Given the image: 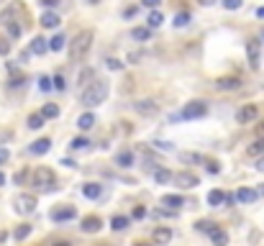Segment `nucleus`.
Instances as JSON below:
<instances>
[{"mask_svg":"<svg viewBox=\"0 0 264 246\" xmlns=\"http://www.w3.org/2000/svg\"><path fill=\"white\" fill-rule=\"evenodd\" d=\"M108 90H110V87H108V80L95 77V80L82 90V95H79V103H82L85 108H95V105H100L103 100L108 98Z\"/></svg>","mask_w":264,"mask_h":246,"instance_id":"nucleus-1","label":"nucleus"},{"mask_svg":"<svg viewBox=\"0 0 264 246\" xmlns=\"http://www.w3.org/2000/svg\"><path fill=\"white\" fill-rule=\"evenodd\" d=\"M93 39H95V33L90 31V28H85V31H79L77 36L70 41V57H72V62H82L87 57L90 47H93Z\"/></svg>","mask_w":264,"mask_h":246,"instance_id":"nucleus-2","label":"nucleus"},{"mask_svg":"<svg viewBox=\"0 0 264 246\" xmlns=\"http://www.w3.org/2000/svg\"><path fill=\"white\" fill-rule=\"evenodd\" d=\"M208 113V103L205 100H190V103H185V108L180 110V121H195Z\"/></svg>","mask_w":264,"mask_h":246,"instance_id":"nucleus-3","label":"nucleus"},{"mask_svg":"<svg viewBox=\"0 0 264 246\" xmlns=\"http://www.w3.org/2000/svg\"><path fill=\"white\" fill-rule=\"evenodd\" d=\"M54 182H56V177H54V172L49 170V167H39V170L33 172V187H39V190H54Z\"/></svg>","mask_w":264,"mask_h":246,"instance_id":"nucleus-4","label":"nucleus"},{"mask_svg":"<svg viewBox=\"0 0 264 246\" xmlns=\"http://www.w3.org/2000/svg\"><path fill=\"white\" fill-rule=\"evenodd\" d=\"M172 182H175L177 187H182V190H192V187H198V185H200L198 174H195V172H187V170L175 172V174H172Z\"/></svg>","mask_w":264,"mask_h":246,"instance_id":"nucleus-5","label":"nucleus"},{"mask_svg":"<svg viewBox=\"0 0 264 246\" xmlns=\"http://www.w3.org/2000/svg\"><path fill=\"white\" fill-rule=\"evenodd\" d=\"M13 208H16V213H21V216H31L33 210H36V195H28V193L18 195L13 200Z\"/></svg>","mask_w":264,"mask_h":246,"instance_id":"nucleus-6","label":"nucleus"},{"mask_svg":"<svg viewBox=\"0 0 264 246\" xmlns=\"http://www.w3.org/2000/svg\"><path fill=\"white\" fill-rule=\"evenodd\" d=\"M49 218L54 223H67V221L77 218V208H72V205H56L52 213H49Z\"/></svg>","mask_w":264,"mask_h":246,"instance_id":"nucleus-7","label":"nucleus"},{"mask_svg":"<svg viewBox=\"0 0 264 246\" xmlns=\"http://www.w3.org/2000/svg\"><path fill=\"white\" fill-rule=\"evenodd\" d=\"M133 110L141 113V116H157L159 113V103L152 100V98H144V100H136L133 103Z\"/></svg>","mask_w":264,"mask_h":246,"instance_id":"nucleus-8","label":"nucleus"},{"mask_svg":"<svg viewBox=\"0 0 264 246\" xmlns=\"http://www.w3.org/2000/svg\"><path fill=\"white\" fill-rule=\"evenodd\" d=\"M257 118H259V108H257L254 103L238 108V113H236V121H238V123H251V121H257Z\"/></svg>","mask_w":264,"mask_h":246,"instance_id":"nucleus-9","label":"nucleus"},{"mask_svg":"<svg viewBox=\"0 0 264 246\" xmlns=\"http://www.w3.org/2000/svg\"><path fill=\"white\" fill-rule=\"evenodd\" d=\"M215 87H218V90H223V93L238 90V87H241V77H234V74H228V77H218V80H215Z\"/></svg>","mask_w":264,"mask_h":246,"instance_id":"nucleus-10","label":"nucleus"},{"mask_svg":"<svg viewBox=\"0 0 264 246\" xmlns=\"http://www.w3.org/2000/svg\"><path fill=\"white\" fill-rule=\"evenodd\" d=\"M236 203H241V205H251V203H257V197H259V193L257 190H249V187H241V190H236Z\"/></svg>","mask_w":264,"mask_h":246,"instance_id":"nucleus-11","label":"nucleus"},{"mask_svg":"<svg viewBox=\"0 0 264 246\" xmlns=\"http://www.w3.org/2000/svg\"><path fill=\"white\" fill-rule=\"evenodd\" d=\"M246 57H249V64L257 70L259 67V41H254V39L246 41Z\"/></svg>","mask_w":264,"mask_h":246,"instance_id":"nucleus-12","label":"nucleus"},{"mask_svg":"<svg viewBox=\"0 0 264 246\" xmlns=\"http://www.w3.org/2000/svg\"><path fill=\"white\" fill-rule=\"evenodd\" d=\"M100 228H103L100 216H85V218H82V231H85V233H98Z\"/></svg>","mask_w":264,"mask_h":246,"instance_id":"nucleus-13","label":"nucleus"},{"mask_svg":"<svg viewBox=\"0 0 264 246\" xmlns=\"http://www.w3.org/2000/svg\"><path fill=\"white\" fill-rule=\"evenodd\" d=\"M52 149V141L49 139H39V141H33L31 147H28V154H33V156H44Z\"/></svg>","mask_w":264,"mask_h":246,"instance_id":"nucleus-14","label":"nucleus"},{"mask_svg":"<svg viewBox=\"0 0 264 246\" xmlns=\"http://www.w3.org/2000/svg\"><path fill=\"white\" fill-rule=\"evenodd\" d=\"M59 24H62L59 13H54V10H44V13H41V26L44 28H56Z\"/></svg>","mask_w":264,"mask_h":246,"instance_id":"nucleus-15","label":"nucleus"},{"mask_svg":"<svg viewBox=\"0 0 264 246\" xmlns=\"http://www.w3.org/2000/svg\"><path fill=\"white\" fill-rule=\"evenodd\" d=\"M82 195H85V197H90V200L103 197V185H98V182H87V185L82 187Z\"/></svg>","mask_w":264,"mask_h":246,"instance_id":"nucleus-16","label":"nucleus"},{"mask_svg":"<svg viewBox=\"0 0 264 246\" xmlns=\"http://www.w3.org/2000/svg\"><path fill=\"white\" fill-rule=\"evenodd\" d=\"M208 205H213V208L226 205V193H223V190H211V193H208Z\"/></svg>","mask_w":264,"mask_h":246,"instance_id":"nucleus-17","label":"nucleus"},{"mask_svg":"<svg viewBox=\"0 0 264 246\" xmlns=\"http://www.w3.org/2000/svg\"><path fill=\"white\" fill-rule=\"evenodd\" d=\"M162 205H167L169 210H180L182 205H185V200H182V195H164Z\"/></svg>","mask_w":264,"mask_h":246,"instance_id":"nucleus-18","label":"nucleus"},{"mask_svg":"<svg viewBox=\"0 0 264 246\" xmlns=\"http://www.w3.org/2000/svg\"><path fill=\"white\" fill-rule=\"evenodd\" d=\"M152 236H154V244H159V246H164V244H169L172 241V231L169 228H157L154 233H152Z\"/></svg>","mask_w":264,"mask_h":246,"instance_id":"nucleus-19","label":"nucleus"},{"mask_svg":"<svg viewBox=\"0 0 264 246\" xmlns=\"http://www.w3.org/2000/svg\"><path fill=\"white\" fill-rule=\"evenodd\" d=\"M116 164L123 167V170H129V167H133V154L131 151H118L116 154Z\"/></svg>","mask_w":264,"mask_h":246,"instance_id":"nucleus-20","label":"nucleus"},{"mask_svg":"<svg viewBox=\"0 0 264 246\" xmlns=\"http://www.w3.org/2000/svg\"><path fill=\"white\" fill-rule=\"evenodd\" d=\"M47 49H49V41L44 39V36H36V39L31 41V54H44Z\"/></svg>","mask_w":264,"mask_h":246,"instance_id":"nucleus-21","label":"nucleus"},{"mask_svg":"<svg viewBox=\"0 0 264 246\" xmlns=\"http://www.w3.org/2000/svg\"><path fill=\"white\" fill-rule=\"evenodd\" d=\"M77 126L82 128V131H90V128L95 126V116L93 113H82V116L77 118Z\"/></svg>","mask_w":264,"mask_h":246,"instance_id":"nucleus-22","label":"nucleus"},{"mask_svg":"<svg viewBox=\"0 0 264 246\" xmlns=\"http://www.w3.org/2000/svg\"><path fill=\"white\" fill-rule=\"evenodd\" d=\"M64 44H67V36H64V33H56V36L49 39V49H52V51H62Z\"/></svg>","mask_w":264,"mask_h":246,"instance_id":"nucleus-23","label":"nucleus"},{"mask_svg":"<svg viewBox=\"0 0 264 246\" xmlns=\"http://www.w3.org/2000/svg\"><path fill=\"white\" fill-rule=\"evenodd\" d=\"M146 24H149V28H159V26H162V24H164L162 10H152V13H149V21H146Z\"/></svg>","mask_w":264,"mask_h":246,"instance_id":"nucleus-24","label":"nucleus"},{"mask_svg":"<svg viewBox=\"0 0 264 246\" xmlns=\"http://www.w3.org/2000/svg\"><path fill=\"white\" fill-rule=\"evenodd\" d=\"M154 180L159 185H167V182H172V172L164 170V167H159V170H154Z\"/></svg>","mask_w":264,"mask_h":246,"instance_id":"nucleus-25","label":"nucleus"},{"mask_svg":"<svg viewBox=\"0 0 264 246\" xmlns=\"http://www.w3.org/2000/svg\"><path fill=\"white\" fill-rule=\"evenodd\" d=\"M110 228L113 231H126V228H129V218H126V216H113Z\"/></svg>","mask_w":264,"mask_h":246,"instance_id":"nucleus-26","label":"nucleus"},{"mask_svg":"<svg viewBox=\"0 0 264 246\" xmlns=\"http://www.w3.org/2000/svg\"><path fill=\"white\" fill-rule=\"evenodd\" d=\"M246 154H249V156H264V139H257V141L246 149Z\"/></svg>","mask_w":264,"mask_h":246,"instance_id":"nucleus-27","label":"nucleus"},{"mask_svg":"<svg viewBox=\"0 0 264 246\" xmlns=\"http://www.w3.org/2000/svg\"><path fill=\"white\" fill-rule=\"evenodd\" d=\"M211 239H213V244H215V246H226V244H228V233H226V231H221V228H215V231L211 233Z\"/></svg>","mask_w":264,"mask_h":246,"instance_id":"nucleus-28","label":"nucleus"},{"mask_svg":"<svg viewBox=\"0 0 264 246\" xmlns=\"http://www.w3.org/2000/svg\"><path fill=\"white\" fill-rule=\"evenodd\" d=\"M180 159L187 162V164H203V156L200 154H192V151H180Z\"/></svg>","mask_w":264,"mask_h":246,"instance_id":"nucleus-29","label":"nucleus"},{"mask_svg":"<svg viewBox=\"0 0 264 246\" xmlns=\"http://www.w3.org/2000/svg\"><path fill=\"white\" fill-rule=\"evenodd\" d=\"M31 236V226H28V223H24V226H18L16 231H13V239L16 241H24V239H28Z\"/></svg>","mask_w":264,"mask_h":246,"instance_id":"nucleus-30","label":"nucleus"},{"mask_svg":"<svg viewBox=\"0 0 264 246\" xmlns=\"http://www.w3.org/2000/svg\"><path fill=\"white\" fill-rule=\"evenodd\" d=\"M93 80H95V72H93V70H85L82 74H79V82H77V85L85 90V87H87L90 82H93Z\"/></svg>","mask_w":264,"mask_h":246,"instance_id":"nucleus-31","label":"nucleus"},{"mask_svg":"<svg viewBox=\"0 0 264 246\" xmlns=\"http://www.w3.org/2000/svg\"><path fill=\"white\" fill-rule=\"evenodd\" d=\"M187 24H190V13H187V10H182V13L175 16V28H185Z\"/></svg>","mask_w":264,"mask_h":246,"instance_id":"nucleus-32","label":"nucleus"},{"mask_svg":"<svg viewBox=\"0 0 264 246\" xmlns=\"http://www.w3.org/2000/svg\"><path fill=\"white\" fill-rule=\"evenodd\" d=\"M41 116L44 118H56V116H59V108H56L54 103H47V105L41 108Z\"/></svg>","mask_w":264,"mask_h":246,"instance_id":"nucleus-33","label":"nucleus"},{"mask_svg":"<svg viewBox=\"0 0 264 246\" xmlns=\"http://www.w3.org/2000/svg\"><path fill=\"white\" fill-rule=\"evenodd\" d=\"M195 228H198V231H203V233H213L218 226H215L213 221H198V223H195Z\"/></svg>","mask_w":264,"mask_h":246,"instance_id":"nucleus-34","label":"nucleus"},{"mask_svg":"<svg viewBox=\"0 0 264 246\" xmlns=\"http://www.w3.org/2000/svg\"><path fill=\"white\" fill-rule=\"evenodd\" d=\"M44 121H47V118H44L41 113L28 116V128H41V126H44Z\"/></svg>","mask_w":264,"mask_h":246,"instance_id":"nucleus-35","label":"nucleus"},{"mask_svg":"<svg viewBox=\"0 0 264 246\" xmlns=\"http://www.w3.org/2000/svg\"><path fill=\"white\" fill-rule=\"evenodd\" d=\"M131 36H133L136 41H149V28L139 26V28H133V31H131Z\"/></svg>","mask_w":264,"mask_h":246,"instance_id":"nucleus-36","label":"nucleus"},{"mask_svg":"<svg viewBox=\"0 0 264 246\" xmlns=\"http://www.w3.org/2000/svg\"><path fill=\"white\" fill-rule=\"evenodd\" d=\"M70 147L77 151V149H87L90 147V141L85 139V136H77V139H72V144H70Z\"/></svg>","mask_w":264,"mask_h":246,"instance_id":"nucleus-37","label":"nucleus"},{"mask_svg":"<svg viewBox=\"0 0 264 246\" xmlns=\"http://www.w3.org/2000/svg\"><path fill=\"white\" fill-rule=\"evenodd\" d=\"M13 13H16V8H8V10H3V13H0V26L10 24V21H13Z\"/></svg>","mask_w":264,"mask_h":246,"instance_id":"nucleus-38","label":"nucleus"},{"mask_svg":"<svg viewBox=\"0 0 264 246\" xmlns=\"http://www.w3.org/2000/svg\"><path fill=\"white\" fill-rule=\"evenodd\" d=\"M8 141H13V131H10V128H0V147L8 144Z\"/></svg>","mask_w":264,"mask_h":246,"instance_id":"nucleus-39","label":"nucleus"},{"mask_svg":"<svg viewBox=\"0 0 264 246\" xmlns=\"http://www.w3.org/2000/svg\"><path fill=\"white\" fill-rule=\"evenodd\" d=\"M10 54V41L5 36H0V57H8Z\"/></svg>","mask_w":264,"mask_h":246,"instance_id":"nucleus-40","label":"nucleus"},{"mask_svg":"<svg viewBox=\"0 0 264 246\" xmlns=\"http://www.w3.org/2000/svg\"><path fill=\"white\" fill-rule=\"evenodd\" d=\"M5 26H8L10 39H18V36H21V26H18V24H13V21H10V24H5Z\"/></svg>","mask_w":264,"mask_h":246,"instance_id":"nucleus-41","label":"nucleus"},{"mask_svg":"<svg viewBox=\"0 0 264 246\" xmlns=\"http://www.w3.org/2000/svg\"><path fill=\"white\" fill-rule=\"evenodd\" d=\"M244 5V0H223V8L226 10H236V8H241Z\"/></svg>","mask_w":264,"mask_h":246,"instance_id":"nucleus-42","label":"nucleus"},{"mask_svg":"<svg viewBox=\"0 0 264 246\" xmlns=\"http://www.w3.org/2000/svg\"><path fill=\"white\" fill-rule=\"evenodd\" d=\"M39 87L44 93H49L52 90V80H49V77H39Z\"/></svg>","mask_w":264,"mask_h":246,"instance_id":"nucleus-43","label":"nucleus"},{"mask_svg":"<svg viewBox=\"0 0 264 246\" xmlns=\"http://www.w3.org/2000/svg\"><path fill=\"white\" fill-rule=\"evenodd\" d=\"M154 216H157V218H172V216H175V210H164V208H157V210H154Z\"/></svg>","mask_w":264,"mask_h":246,"instance_id":"nucleus-44","label":"nucleus"},{"mask_svg":"<svg viewBox=\"0 0 264 246\" xmlns=\"http://www.w3.org/2000/svg\"><path fill=\"white\" fill-rule=\"evenodd\" d=\"M52 87H56V90H64V77H62V74H56L54 80H52Z\"/></svg>","mask_w":264,"mask_h":246,"instance_id":"nucleus-45","label":"nucleus"},{"mask_svg":"<svg viewBox=\"0 0 264 246\" xmlns=\"http://www.w3.org/2000/svg\"><path fill=\"white\" fill-rule=\"evenodd\" d=\"M8 159H10V151H8L5 147H0V167H3Z\"/></svg>","mask_w":264,"mask_h":246,"instance_id":"nucleus-46","label":"nucleus"},{"mask_svg":"<svg viewBox=\"0 0 264 246\" xmlns=\"http://www.w3.org/2000/svg\"><path fill=\"white\" fill-rule=\"evenodd\" d=\"M144 216H146V208H144V205H136V208H133V218H139V221H141Z\"/></svg>","mask_w":264,"mask_h":246,"instance_id":"nucleus-47","label":"nucleus"},{"mask_svg":"<svg viewBox=\"0 0 264 246\" xmlns=\"http://www.w3.org/2000/svg\"><path fill=\"white\" fill-rule=\"evenodd\" d=\"M121 67H123V62H118V59H108V70H121Z\"/></svg>","mask_w":264,"mask_h":246,"instance_id":"nucleus-48","label":"nucleus"},{"mask_svg":"<svg viewBox=\"0 0 264 246\" xmlns=\"http://www.w3.org/2000/svg\"><path fill=\"white\" fill-rule=\"evenodd\" d=\"M26 177H28V172H26V170H21V172H18V174L13 177V180H16V185H21V182L26 180Z\"/></svg>","mask_w":264,"mask_h":246,"instance_id":"nucleus-49","label":"nucleus"},{"mask_svg":"<svg viewBox=\"0 0 264 246\" xmlns=\"http://www.w3.org/2000/svg\"><path fill=\"white\" fill-rule=\"evenodd\" d=\"M141 3H144L146 8H154V10H157V8H159V3H162V0H141Z\"/></svg>","mask_w":264,"mask_h":246,"instance_id":"nucleus-50","label":"nucleus"},{"mask_svg":"<svg viewBox=\"0 0 264 246\" xmlns=\"http://www.w3.org/2000/svg\"><path fill=\"white\" fill-rule=\"evenodd\" d=\"M157 149H164V151H172V147H169V144H164V141H157Z\"/></svg>","mask_w":264,"mask_h":246,"instance_id":"nucleus-51","label":"nucleus"},{"mask_svg":"<svg viewBox=\"0 0 264 246\" xmlns=\"http://www.w3.org/2000/svg\"><path fill=\"white\" fill-rule=\"evenodd\" d=\"M208 172H211V174L218 172V164H215V162H208Z\"/></svg>","mask_w":264,"mask_h":246,"instance_id":"nucleus-52","label":"nucleus"},{"mask_svg":"<svg viewBox=\"0 0 264 246\" xmlns=\"http://www.w3.org/2000/svg\"><path fill=\"white\" fill-rule=\"evenodd\" d=\"M59 0H41V5H47V8H52V5H56Z\"/></svg>","mask_w":264,"mask_h":246,"instance_id":"nucleus-53","label":"nucleus"},{"mask_svg":"<svg viewBox=\"0 0 264 246\" xmlns=\"http://www.w3.org/2000/svg\"><path fill=\"white\" fill-rule=\"evenodd\" d=\"M257 170L264 172V156H259V162H257Z\"/></svg>","mask_w":264,"mask_h":246,"instance_id":"nucleus-54","label":"nucleus"},{"mask_svg":"<svg viewBox=\"0 0 264 246\" xmlns=\"http://www.w3.org/2000/svg\"><path fill=\"white\" fill-rule=\"evenodd\" d=\"M198 3H200V5H213L215 0H198Z\"/></svg>","mask_w":264,"mask_h":246,"instance_id":"nucleus-55","label":"nucleus"},{"mask_svg":"<svg viewBox=\"0 0 264 246\" xmlns=\"http://www.w3.org/2000/svg\"><path fill=\"white\" fill-rule=\"evenodd\" d=\"M257 133H259V139H264V123H262L259 128H257Z\"/></svg>","mask_w":264,"mask_h":246,"instance_id":"nucleus-56","label":"nucleus"},{"mask_svg":"<svg viewBox=\"0 0 264 246\" xmlns=\"http://www.w3.org/2000/svg\"><path fill=\"white\" fill-rule=\"evenodd\" d=\"M3 185H5V174H3V172H0V187H3Z\"/></svg>","mask_w":264,"mask_h":246,"instance_id":"nucleus-57","label":"nucleus"},{"mask_svg":"<svg viewBox=\"0 0 264 246\" xmlns=\"http://www.w3.org/2000/svg\"><path fill=\"white\" fill-rule=\"evenodd\" d=\"M133 246H152V244H146V241H136Z\"/></svg>","mask_w":264,"mask_h":246,"instance_id":"nucleus-58","label":"nucleus"},{"mask_svg":"<svg viewBox=\"0 0 264 246\" xmlns=\"http://www.w3.org/2000/svg\"><path fill=\"white\" fill-rule=\"evenodd\" d=\"M257 16H259V18H264V8H257Z\"/></svg>","mask_w":264,"mask_h":246,"instance_id":"nucleus-59","label":"nucleus"},{"mask_svg":"<svg viewBox=\"0 0 264 246\" xmlns=\"http://www.w3.org/2000/svg\"><path fill=\"white\" fill-rule=\"evenodd\" d=\"M5 239H8V233H0V244H3Z\"/></svg>","mask_w":264,"mask_h":246,"instance_id":"nucleus-60","label":"nucleus"},{"mask_svg":"<svg viewBox=\"0 0 264 246\" xmlns=\"http://www.w3.org/2000/svg\"><path fill=\"white\" fill-rule=\"evenodd\" d=\"M54 246H70V244H67V241H59V244H54Z\"/></svg>","mask_w":264,"mask_h":246,"instance_id":"nucleus-61","label":"nucleus"},{"mask_svg":"<svg viewBox=\"0 0 264 246\" xmlns=\"http://www.w3.org/2000/svg\"><path fill=\"white\" fill-rule=\"evenodd\" d=\"M262 41H264V28H262Z\"/></svg>","mask_w":264,"mask_h":246,"instance_id":"nucleus-62","label":"nucleus"},{"mask_svg":"<svg viewBox=\"0 0 264 246\" xmlns=\"http://www.w3.org/2000/svg\"><path fill=\"white\" fill-rule=\"evenodd\" d=\"M87 3H98V0H87Z\"/></svg>","mask_w":264,"mask_h":246,"instance_id":"nucleus-63","label":"nucleus"},{"mask_svg":"<svg viewBox=\"0 0 264 246\" xmlns=\"http://www.w3.org/2000/svg\"><path fill=\"white\" fill-rule=\"evenodd\" d=\"M0 5H3V0H0Z\"/></svg>","mask_w":264,"mask_h":246,"instance_id":"nucleus-64","label":"nucleus"}]
</instances>
